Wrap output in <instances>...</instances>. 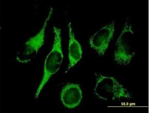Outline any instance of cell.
<instances>
[{
    "mask_svg": "<svg viewBox=\"0 0 149 113\" xmlns=\"http://www.w3.org/2000/svg\"><path fill=\"white\" fill-rule=\"evenodd\" d=\"M115 22L102 27L91 37L89 44L100 55H104L115 32Z\"/></svg>",
    "mask_w": 149,
    "mask_h": 113,
    "instance_id": "obj_5",
    "label": "cell"
},
{
    "mask_svg": "<svg viewBox=\"0 0 149 113\" xmlns=\"http://www.w3.org/2000/svg\"><path fill=\"white\" fill-rule=\"evenodd\" d=\"M97 80L94 91L100 99L105 100L131 99V94L113 77L100 74L97 76Z\"/></svg>",
    "mask_w": 149,
    "mask_h": 113,
    "instance_id": "obj_3",
    "label": "cell"
},
{
    "mask_svg": "<svg viewBox=\"0 0 149 113\" xmlns=\"http://www.w3.org/2000/svg\"><path fill=\"white\" fill-rule=\"evenodd\" d=\"M61 101L65 107L75 108L79 105L82 99V92L79 85L69 83L63 87L61 92Z\"/></svg>",
    "mask_w": 149,
    "mask_h": 113,
    "instance_id": "obj_6",
    "label": "cell"
},
{
    "mask_svg": "<svg viewBox=\"0 0 149 113\" xmlns=\"http://www.w3.org/2000/svg\"><path fill=\"white\" fill-rule=\"evenodd\" d=\"M69 28V65L66 72L77 64L82 58V50L81 46L74 37L71 23L68 25Z\"/></svg>",
    "mask_w": 149,
    "mask_h": 113,
    "instance_id": "obj_7",
    "label": "cell"
},
{
    "mask_svg": "<svg viewBox=\"0 0 149 113\" xmlns=\"http://www.w3.org/2000/svg\"><path fill=\"white\" fill-rule=\"evenodd\" d=\"M54 44L52 50L45 60L42 81L34 95L35 99L38 98L41 91L52 76L59 70L63 59L62 50L61 29L54 26Z\"/></svg>",
    "mask_w": 149,
    "mask_h": 113,
    "instance_id": "obj_1",
    "label": "cell"
},
{
    "mask_svg": "<svg viewBox=\"0 0 149 113\" xmlns=\"http://www.w3.org/2000/svg\"><path fill=\"white\" fill-rule=\"evenodd\" d=\"M51 8L42 27L36 34L26 42L22 48L17 52L16 59L20 63L26 64L33 60L45 43V32L48 22L53 14Z\"/></svg>",
    "mask_w": 149,
    "mask_h": 113,
    "instance_id": "obj_4",
    "label": "cell"
},
{
    "mask_svg": "<svg viewBox=\"0 0 149 113\" xmlns=\"http://www.w3.org/2000/svg\"><path fill=\"white\" fill-rule=\"evenodd\" d=\"M135 36L132 27L126 22L117 40L114 53V60L122 66H127L135 55Z\"/></svg>",
    "mask_w": 149,
    "mask_h": 113,
    "instance_id": "obj_2",
    "label": "cell"
}]
</instances>
